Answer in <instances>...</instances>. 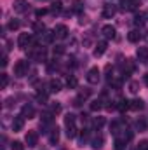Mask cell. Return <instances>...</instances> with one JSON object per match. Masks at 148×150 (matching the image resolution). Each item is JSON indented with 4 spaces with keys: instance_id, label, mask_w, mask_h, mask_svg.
<instances>
[{
    "instance_id": "cell-24",
    "label": "cell",
    "mask_w": 148,
    "mask_h": 150,
    "mask_svg": "<svg viewBox=\"0 0 148 150\" xmlns=\"http://www.w3.org/2000/svg\"><path fill=\"white\" fill-rule=\"evenodd\" d=\"M129 91H131L132 94H138V91H140V82H138V80H131V82H129Z\"/></svg>"
},
{
    "instance_id": "cell-22",
    "label": "cell",
    "mask_w": 148,
    "mask_h": 150,
    "mask_svg": "<svg viewBox=\"0 0 148 150\" xmlns=\"http://www.w3.org/2000/svg\"><path fill=\"white\" fill-rule=\"evenodd\" d=\"M75 122H77V117H75L73 113H66L65 115V126L68 127V126H75Z\"/></svg>"
},
{
    "instance_id": "cell-23",
    "label": "cell",
    "mask_w": 148,
    "mask_h": 150,
    "mask_svg": "<svg viewBox=\"0 0 148 150\" xmlns=\"http://www.w3.org/2000/svg\"><path fill=\"white\" fill-rule=\"evenodd\" d=\"M33 32L38 33V35H44V32H45V25H44V23H40V21H37V23L33 25Z\"/></svg>"
},
{
    "instance_id": "cell-36",
    "label": "cell",
    "mask_w": 148,
    "mask_h": 150,
    "mask_svg": "<svg viewBox=\"0 0 148 150\" xmlns=\"http://www.w3.org/2000/svg\"><path fill=\"white\" fill-rule=\"evenodd\" d=\"M7 28H9V30H18V28H19V21H16V19H12V21H9V25H7Z\"/></svg>"
},
{
    "instance_id": "cell-5",
    "label": "cell",
    "mask_w": 148,
    "mask_h": 150,
    "mask_svg": "<svg viewBox=\"0 0 148 150\" xmlns=\"http://www.w3.org/2000/svg\"><path fill=\"white\" fill-rule=\"evenodd\" d=\"M63 89V82L59 79H51L49 80V91L51 93H59Z\"/></svg>"
},
{
    "instance_id": "cell-28",
    "label": "cell",
    "mask_w": 148,
    "mask_h": 150,
    "mask_svg": "<svg viewBox=\"0 0 148 150\" xmlns=\"http://www.w3.org/2000/svg\"><path fill=\"white\" fill-rule=\"evenodd\" d=\"M47 100H49V94H47V93H42V91H40V93L37 94L38 103H47Z\"/></svg>"
},
{
    "instance_id": "cell-19",
    "label": "cell",
    "mask_w": 148,
    "mask_h": 150,
    "mask_svg": "<svg viewBox=\"0 0 148 150\" xmlns=\"http://www.w3.org/2000/svg\"><path fill=\"white\" fill-rule=\"evenodd\" d=\"M140 38H141V33H140L138 30H131V32L127 33V40H129V42H132V44L140 42Z\"/></svg>"
},
{
    "instance_id": "cell-31",
    "label": "cell",
    "mask_w": 148,
    "mask_h": 150,
    "mask_svg": "<svg viewBox=\"0 0 148 150\" xmlns=\"http://www.w3.org/2000/svg\"><path fill=\"white\" fill-rule=\"evenodd\" d=\"M54 37H56V33H54V32H47V33L44 35V42H47V44H51V42L54 40Z\"/></svg>"
},
{
    "instance_id": "cell-17",
    "label": "cell",
    "mask_w": 148,
    "mask_h": 150,
    "mask_svg": "<svg viewBox=\"0 0 148 150\" xmlns=\"http://www.w3.org/2000/svg\"><path fill=\"white\" fill-rule=\"evenodd\" d=\"M49 142H51V145H56V143L59 142V129H58V127H52V129H51Z\"/></svg>"
},
{
    "instance_id": "cell-8",
    "label": "cell",
    "mask_w": 148,
    "mask_h": 150,
    "mask_svg": "<svg viewBox=\"0 0 148 150\" xmlns=\"http://www.w3.org/2000/svg\"><path fill=\"white\" fill-rule=\"evenodd\" d=\"M37 140H38V136H37L35 131H28L26 136H25V142H26L28 147H35V145H37Z\"/></svg>"
},
{
    "instance_id": "cell-39",
    "label": "cell",
    "mask_w": 148,
    "mask_h": 150,
    "mask_svg": "<svg viewBox=\"0 0 148 150\" xmlns=\"http://www.w3.org/2000/svg\"><path fill=\"white\" fill-rule=\"evenodd\" d=\"M94 126H96V127L105 126V119H103V117H96V119H94Z\"/></svg>"
},
{
    "instance_id": "cell-34",
    "label": "cell",
    "mask_w": 148,
    "mask_h": 150,
    "mask_svg": "<svg viewBox=\"0 0 148 150\" xmlns=\"http://www.w3.org/2000/svg\"><path fill=\"white\" fill-rule=\"evenodd\" d=\"M9 84V75L7 74H2V82H0V89H5Z\"/></svg>"
},
{
    "instance_id": "cell-10",
    "label": "cell",
    "mask_w": 148,
    "mask_h": 150,
    "mask_svg": "<svg viewBox=\"0 0 148 150\" xmlns=\"http://www.w3.org/2000/svg\"><path fill=\"white\" fill-rule=\"evenodd\" d=\"M140 5V0H122V11H132Z\"/></svg>"
},
{
    "instance_id": "cell-12",
    "label": "cell",
    "mask_w": 148,
    "mask_h": 150,
    "mask_svg": "<svg viewBox=\"0 0 148 150\" xmlns=\"http://www.w3.org/2000/svg\"><path fill=\"white\" fill-rule=\"evenodd\" d=\"M136 56L141 63H148V47H138Z\"/></svg>"
},
{
    "instance_id": "cell-45",
    "label": "cell",
    "mask_w": 148,
    "mask_h": 150,
    "mask_svg": "<svg viewBox=\"0 0 148 150\" xmlns=\"http://www.w3.org/2000/svg\"><path fill=\"white\" fill-rule=\"evenodd\" d=\"M40 2H49V0H40Z\"/></svg>"
},
{
    "instance_id": "cell-37",
    "label": "cell",
    "mask_w": 148,
    "mask_h": 150,
    "mask_svg": "<svg viewBox=\"0 0 148 150\" xmlns=\"http://www.w3.org/2000/svg\"><path fill=\"white\" fill-rule=\"evenodd\" d=\"M65 54V45H56L54 47V56H61Z\"/></svg>"
},
{
    "instance_id": "cell-11",
    "label": "cell",
    "mask_w": 148,
    "mask_h": 150,
    "mask_svg": "<svg viewBox=\"0 0 148 150\" xmlns=\"http://www.w3.org/2000/svg\"><path fill=\"white\" fill-rule=\"evenodd\" d=\"M101 33H103L106 38H115L117 30H115V26H111V25H105V26L101 28Z\"/></svg>"
},
{
    "instance_id": "cell-21",
    "label": "cell",
    "mask_w": 148,
    "mask_h": 150,
    "mask_svg": "<svg viewBox=\"0 0 148 150\" xmlns=\"http://www.w3.org/2000/svg\"><path fill=\"white\" fill-rule=\"evenodd\" d=\"M125 147H127V142L124 138H117L115 143H113V149L115 150H125Z\"/></svg>"
},
{
    "instance_id": "cell-40",
    "label": "cell",
    "mask_w": 148,
    "mask_h": 150,
    "mask_svg": "<svg viewBox=\"0 0 148 150\" xmlns=\"http://www.w3.org/2000/svg\"><path fill=\"white\" fill-rule=\"evenodd\" d=\"M138 149H140V150H148V142H147V140H145V142H141V143L138 145Z\"/></svg>"
},
{
    "instance_id": "cell-41",
    "label": "cell",
    "mask_w": 148,
    "mask_h": 150,
    "mask_svg": "<svg viewBox=\"0 0 148 150\" xmlns=\"http://www.w3.org/2000/svg\"><path fill=\"white\" fill-rule=\"evenodd\" d=\"M45 12H47L45 9H37V11H35V16H37V18H42V16H44Z\"/></svg>"
},
{
    "instance_id": "cell-3",
    "label": "cell",
    "mask_w": 148,
    "mask_h": 150,
    "mask_svg": "<svg viewBox=\"0 0 148 150\" xmlns=\"http://www.w3.org/2000/svg\"><path fill=\"white\" fill-rule=\"evenodd\" d=\"M85 79H87V82H89V84H98V82H99V79H101V72H99V68H98V67H92V68L87 72Z\"/></svg>"
},
{
    "instance_id": "cell-2",
    "label": "cell",
    "mask_w": 148,
    "mask_h": 150,
    "mask_svg": "<svg viewBox=\"0 0 148 150\" xmlns=\"http://www.w3.org/2000/svg\"><path fill=\"white\" fill-rule=\"evenodd\" d=\"M28 68H30L28 61H26V59H19V61L14 65V75H16V77H25V75L28 74Z\"/></svg>"
},
{
    "instance_id": "cell-30",
    "label": "cell",
    "mask_w": 148,
    "mask_h": 150,
    "mask_svg": "<svg viewBox=\"0 0 148 150\" xmlns=\"http://www.w3.org/2000/svg\"><path fill=\"white\" fill-rule=\"evenodd\" d=\"M61 9H63V4L61 2H54L52 7H51V12H54V14L56 12H61Z\"/></svg>"
},
{
    "instance_id": "cell-27",
    "label": "cell",
    "mask_w": 148,
    "mask_h": 150,
    "mask_svg": "<svg viewBox=\"0 0 148 150\" xmlns=\"http://www.w3.org/2000/svg\"><path fill=\"white\" fill-rule=\"evenodd\" d=\"M136 129L138 131H145L147 129V120L145 119H138L136 120Z\"/></svg>"
},
{
    "instance_id": "cell-32",
    "label": "cell",
    "mask_w": 148,
    "mask_h": 150,
    "mask_svg": "<svg viewBox=\"0 0 148 150\" xmlns=\"http://www.w3.org/2000/svg\"><path fill=\"white\" fill-rule=\"evenodd\" d=\"M66 84H68V87H72V89H73V87H77V84H78V80H77V77H73V75H72V77H68V80H66Z\"/></svg>"
},
{
    "instance_id": "cell-7",
    "label": "cell",
    "mask_w": 148,
    "mask_h": 150,
    "mask_svg": "<svg viewBox=\"0 0 148 150\" xmlns=\"http://www.w3.org/2000/svg\"><path fill=\"white\" fill-rule=\"evenodd\" d=\"M30 42H32V35H30V33H21L19 38H18V45H19L21 49H26Z\"/></svg>"
},
{
    "instance_id": "cell-44",
    "label": "cell",
    "mask_w": 148,
    "mask_h": 150,
    "mask_svg": "<svg viewBox=\"0 0 148 150\" xmlns=\"http://www.w3.org/2000/svg\"><path fill=\"white\" fill-rule=\"evenodd\" d=\"M143 82H145V86H148V74L143 75Z\"/></svg>"
},
{
    "instance_id": "cell-38",
    "label": "cell",
    "mask_w": 148,
    "mask_h": 150,
    "mask_svg": "<svg viewBox=\"0 0 148 150\" xmlns=\"http://www.w3.org/2000/svg\"><path fill=\"white\" fill-rule=\"evenodd\" d=\"M61 112V105L59 103H52L51 105V113H59Z\"/></svg>"
},
{
    "instance_id": "cell-43",
    "label": "cell",
    "mask_w": 148,
    "mask_h": 150,
    "mask_svg": "<svg viewBox=\"0 0 148 150\" xmlns=\"http://www.w3.org/2000/svg\"><path fill=\"white\" fill-rule=\"evenodd\" d=\"M7 63H9V59H7V56L4 54V56H2V67L5 68V67H7Z\"/></svg>"
},
{
    "instance_id": "cell-33",
    "label": "cell",
    "mask_w": 148,
    "mask_h": 150,
    "mask_svg": "<svg viewBox=\"0 0 148 150\" xmlns=\"http://www.w3.org/2000/svg\"><path fill=\"white\" fill-rule=\"evenodd\" d=\"M11 150H25V145L21 142H12L11 143Z\"/></svg>"
},
{
    "instance_id": "cell-18",
    "label": "cell",
    "mask_w": 148,
    "mask_h": 150,
    "mask_svg": "<svg viewBox=\"0 0 148 150\" xmlns=\"http://www.w3.org/2000/svg\"><path fill=\"white\" fill-rule=\"evenodd\" d=\"M103 143H105L103 136H101V134H98V136H94V138H92V142H91V147L98 150V149H101V147H103Z\"/></svg>"
},
{
    "instance_id": "cell-20",
    "label": "cell",
    "mask_w": 148,
    "mask_h": 150,
    "mask_svg": "<svg viewBox=\"0 0 148 150\" xmlns=\"http://www.w3.org/2000/svg\"><path fill=\"white\" fill-rule=\"evenodd\" d=\"M21 115H23L25 119H26V117H28V119H32V117L35 115L33 107H32V105H25V107H23V112H21Z\"/></svg>"
},
{
    "instance_id": "cell-14",
    "label": "cell",
    "mask_w": 148,
    "mask_h": 150,
    "mask_svg": "<svg viewBox=\"0 0 148 150\" xmlns=\"http://www.w3.org/2000/svg\"><path fill=\"white\" fill-rule=\"evenodd\" d=\"M115 12H117V9H115L113 5H110V4L103 7V18H105V19H110V18H113V16H115Z\"/></svg>"
},
{
    "instance_id": "cell-13",
    "label": "cell",
    "mask_w": 148,
    "mask_h": 150,
    "mask_svg": "<svg viewBox=\"0 0 148 150\" xmlns=\"http://www.w3.org/2000/svg\"><path fill=\"white\" fill-rule=\"evenodd\" d=\"M28 9V2L26 0H14V11L16 12H25Z\"/></svg>"
},
{
    "instance_id": "cell-35",
    "label": "cell",
    "mask_w": 148,
    "mask_h": 150,
    "mask_svg": "<svg viewBox=\"0 0 148 150\" xmlns=\"http://www.w3.org/2000/svg\"><path fill=\"white\" fill-rule=\"evenodd\" d=\"M87 138H89V131L87 129H82V133H80V143L84 145L87 142Z\"/></svg>"
},
{
    "instance_id": "cell-26",
    "label": "cell",
    "mask_w": 148,
    "mask_h": 150,
    "mask_svg": "<svg viewBox=\"0 0 148 150\" xmlns=\"http://www.w3.org/2000/svg\"><path fill=\"white\" fill-rule=\"evenodd\" d=\"M66 136H68L70 140L77 136V126H68V127H66Z\"/></svg>"
},
{
    "instance_id": "cell-6",
    "label": "cell",
    "mask_w": 148,
    "mask_h": 150,
    "mask_svg": "<svg viewBox=\"0 0 148 150\" xmlns=\"http://www.w3.org/2000/svg\"><path fill=\"white\" fill-rule=\"evenodd\" d=\"M23 127H25V117H23V115L14 117V120H12V129H14V133H19Z\"/></svg>"
},
{
    "instance_id": "cell-42",
    "label": "cell",
    "mask_w": 148,
    "mask_h": 150,
    "mask_svg": "<svg viewBox=\"0 0 148 150\" xmlns=\"http://www.w3.org/2000/svg\"><path fill=\"white\" fill-rule=\"evenodd\" d=\"M73 9L77 11V12H78V11L82 9V2H80V0H75V7H73Z\"/></svg>"
},
{
    "instance_id": "cell-16",
    "label": "cell",
    "mask_w": 148,
    "mask_h": 150,
    "mask_svg": "<svg viewBox=\"0 0 148 150\" xmlns=\"http://www.w3.org/2000/svg\"><path fill=\"white\" fill-rule=\"evenodd\" d=\"M145 108V101L141 100V98H136V100H132L131 101V110H143Z\"/></svg>"
},
{
    "instance_id": "cell-15",
    "label": "cell",
    "mask_w": 148,
    "mask_h": 150,
    "mask_svg": "<svg viewBox=\"0 0 148 150\" xmlns=\"http://www.w3.org/2000/svg\"><path fill=\"white\" fill-rule=\"evenodd\" d=\"M115 107H117L120 112H125L127 108H131V101H127L125 98H120V100L117 101V105H115Z\"/></svg>"
},
{
    "instance_id": "cell-1",
    "label": "cell",
    "mask_w": 148,
    "mask_h": 150,
    "mask_svg": "<svg viewBox=\"0 0 148 150\" xmlns=\"http://www.w3.org/2000/svg\"><path fill=\"white\" fill-rule=\"evenodd\" d=\"M28 56L32 58V59H35V61H47V49L45 47H33L30 52H28Z\"/></svg>"
},
{
    "instance_id": "cell-9",
    "label": "cell",
    "mask_w": 148,
    "mask_h": 150,
    "mask_svg": "<svg viewBox=\"0 0 148 150\" xmlns=\"http://www.w3.org/2000/svg\"><path fill=\"white\" fill-rule=\"evenodd\" d=\"M54 33H56V37H58V38H66L70 32H68L66 25H58V26L54 28Z\"/></svg>"
},
{
    "instance_id": "cell-29",
    "label": "cell",
    "mask_w": 148,
    "mask_h": 150,
    "mask_svg": "<svg viewBox=\"0 0 148 150\" xmlns=\"http://www.w3.org/2000/svg\"><path fill=\"white\" fill-rule=\"evenodd\" d=\"M110 131L113 133V134H118V133H120V124H118L117 120H113V122L110 124Z\"/></svg>"
},
{
    "instance_id": "cell-4",
    "label": "cell",
    "mask_w": 148,
    "mask_h": 150,
    "mask_svg": "<svg viewBox=\"0 0 148 150\" xmlns=\"http://www.w3.org/2000/svg\"><path fill=\"white\" fill-rule=\"evenodd\" d=\"M106 47H108V44H106L105 40H99V42L96 44V47H94V56H96V58L103 56V54L106 52Z\"/></svg>"
},
{
    "instance_id": "cell-25",
    "label": "cell",
    "mask_w": 148,
    "mask_h": 150,
    "mask_svg": "<svg viewBox=\"0 0 148 150\" xmlns=\"http://www.w3.org/2000/svg\"><path fill=\"white\" fill-rule=\"evenodd\" d=\"M101 100H94V101H91V112H98V110H101Z\"/></svg>"
}]
</instances>
